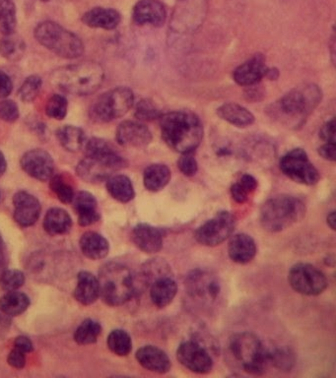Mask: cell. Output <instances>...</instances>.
<instances>
[{"mask_svg": "<svg viewBox=\"0 0 336 378\" xmlns=\"http://www.w3.org/2000/svg\"><path fill=\"white\" fill-rule=\"evenodd\" d=\"M7 169V162L5 159L4 153L0 151V177L4 175V173L6 172Z\"/></svg>", "mask_w": 336, "mask_h": 378, "instance_id": "54", "label": "cell"}, {"mask_svg": "<svg viewBox=\"0 0 336 378\" xmlns=\"http://www.w3.org/2000/svg\"><path fill=\"white\" fill-rule=\"evenodd\" d=\"M133 91L128 87H116L98 98L90 116L98 123H110L126 116L133 108Z\"/></svg>", "mask_w": 336, "mask_h": 378, "instance_id": "8", "label": "cell"}, {"mask_svg": "<svg viewBox=\"0 0 336 378\" xmlns=\"http://www.w3.org/2000/svg\"><path fill=\"white\" fill-rule=\"evenodd\" d=\"M30 299L27 295L18 291L7 292L0 297V312L9 317H18L27 310Z\"/></svg>", "mask_w": 336, "mask_h": 378, "instance_id": "32", "label": "cell"}, {"mask_svg": "<svg viewBox=\"0 0 336 378\" xmlns=\"http://www.w3.org/2000/svg\"><path fill=\"white\" fill-rule=\"evenodd\" d=\"M14 220L19 226L28 228L38 221L41 215L40 201L27 191H19L13 196Z\"/></svg>", "mask_w": 336, "mask_h": 378, "instance_id": "16", "label": "cell"}, {"mask_svg": "<svg viewBox=\"0 0 336 378\" xmlns=\"http://www.w3.org/2000/svg\"><path fill=\"white\" fill-rule=\"evenodd\" d=\"M24 283V274L16 269H9L0 274V287L5 292L18 291Z\"/></svg>", "mask_w": 336, "mask_h": 378, "instance_id": "41", "label": "cell"}, {"mask_svg": "<svg viewBox=\"0 0 336 378\" xmlns=\"http://www.w3.org/2000/svg\"><path fill=\"white\" fill-rule=\"evenodd\" d=\"M229 347L234 358L242 364L248 374H263L270 364V351L255 334H234L230 339Z\"/></svg>", "mask_w": 336, "mask_h": 378, "instance_id": "5", "label": "cell"}, {"mask_svg": "<svg viewBox=\"0 0 336 378\" xmlns=\"http://www.w3.org/2000/svg\"><path fill=\"white\" fill-rule=\"evenodd\" d=\"M292 289L304 296H319L327 288V279L322 271L311 264L299 263L289 272Z\"/></svg>", "mask_w": 336, "mask_h": 378, "instance_id": "10", "label": "cell"}, {"mask_svg": "<svg viewBox=\"0 0 336 378\" xmlns=\"http://www.w3.org/2000/svg\"><path fill=\"white\" fill-rule=\"evenodd\" d=\"M26 46L21 39L11 35L5 36L4 40L0 41V51L4 58L11 61H19L24 54Z\"/></svg>", "mask_w": 336, "mask_h": 378, "instance_id": "37", "label": "cell"}, {"mask_svg": "<svg viewBox=\"0 0 336 378\" xmlns=\"http://www.w3.org/2000/svg\"><path fill=\"white\" fill-rule=\"evenodd\" d=\"M41 1H49V0H41Z\"/></svg>", "mask_w": 336, "mask_h": 378, "instance_id": "56", "label": "cell"}, {"mask_svg": "<svg viewBox=\"0 0 336 378\" xmlns=\"http://www.w3.org/2000/svg\"><path fill=\"white\" fill-rule=\"evenodd\" d=\"M51 189L63 203H72L75 193L73 186L63 175H54L51 180Z\"/></svg>", "mask_w": 336, "mask_h": 378, "instance_id": "38", "label": "cell"}, {"mask_svg": "<svg viewBox=\"0 0 336 378\" xmlns=\"http://www.w3.org/2000/svg\"><path fill=\"white\" fill-rule=\"evenodd\" d=\"M177 359L182 366L198 374H209L213 369V359L200 344L185 341L177 349Z\"/></svg>", "mask_w": 336, "mask_h": 378, "instance_id": "13", "label": "cell"}, {"mask_svg": "<svg viewBox=\"0 0 336 378\" xmlns=\"http://www.w3.org/2000/svg\"><path fill=\"white\" fill-rule=\"evenodd\" d=\"M160 128L168 146L180 154L193 153L203 141V123L191 111H175L160 116Z\"/></svg>", "mask_w": 336, "mask_h": 378, "instance_id": "1", "label": "cell"}, {"mask_svg": "<svg viewBox=\"0 0 336 378\" xmlns=\"http://www.w3.org/2000/svg\"><path fill=\"white\" fill-rule=\"evenodd\" d=\"M100 297L99 281L97 277L87 271L80 272L74 290V297L83 305L94 304Z\"/></svg>", "mask_w": 336, "mask_h": 378, "instance_id": "25", "label": "cell"}, {"mask_svg": "<svg viewBox=\"0 0 336 378\" xmlns=\"http://www.w3.org/2000/svg\"><path fill=\"white\" fill-rule=\"evenodd\" d=\"M108 349L116 356L126 357L133 349V341L126 331L116 329L108 335L107 341Z\"/></svg>", "mask_w": 336, "mask_h": 378, "instance_id": "35", "label": "cell"}, {"mask_svg": "<svg viewBox=\"0 0 336 378\" xmlns=\"http://www.w3.org/2000/svg\"><path fill=\"white\" fill-rule=\"evenodd\" d=\"M20 164L23 170L35 180H50L54 175L53 157L45 150L33 149L26 152Z\"/></svg>", "mask_w": 336, "mask_h": 378, "instance_id": "15", "label": "cell"}, {"mask_svg": "<svg viewBox=\"0 0 336 378\" xmlns=\"http://www.w3.org/2000/svg\"><path fill=\"white\" fill-rule=\"evenodd\" d=\"M7 362H9V366L14 367V369H23L26 364V354L14 348L10 352Z\"/></svg>", "mask_w": 336, "mask_h": 378, "instance_id": "46", "label": "cell"}, {"mask_svg": "<svg viewBox=\"0 0 336 378\" xmlns=\"http://www.w3.org/2000/svg\"><path fill=\"white\" fill-rule=\"evenodd\" d=\"M56 136L61 146L68 152H78L85 144L84 132L77 126H63L58 129Z\"/></svg>", "mask_w": 336, "mask_h": 378, "instance_id": "33", "label": "cell"}, {"mask_svg": "<svg viewBox=\"0 0 336 378\" xmlns=\"http://www.w3.org/2000/svg\"><path fill=\"white\" fill-rule=\"evenodd\" d=\"M67 108H68V103H67L66 98L64 96L56 94L51 96L46 102V113L54 120L61 121L67 115Z\"/></svg>", "mask_w": 336, "mask_h": 378, "instance_id": "40", "label": "cell"}, {"mask_svg": "<svg viewBox=\"0 0 336 378\" xmlns=\"http://www.w3.org/2000/svg\"><path fill=\"white\" fill-rule=\"evenodd\" d=\"M319 154L320 156L324 158L325 160H330V162H335L336 154L335 143L327 142V143L322 145V146L319 149Z\"/></svg>", "mask_w": 336, "mask_h": 378, "instance_id": "50", "label": "cell"}, {"mask_svg": "<svg viewBox=\"0 0 336 378\" xmlns=\"http://www.w3.org/2000/svg\"><path fill=\"white\" fill-rule=\"evenodd\" d=\"M5 252H6V250H5L4 240H2L1 235H0V271L4 266Z\"/></svg>", "mask_w": 336, "mask_h": 378, "instance_id": "53", "label": "cell"}, {"mask_svg": "<svg viewBox=\"0 0 336 378\" xmlns=\"http://www.w3.org/2000/svg\"><path fill=\"white\" fill-rule=\"evenodd\" d=\"M280 170L286 177L304 185H315L320 178L319 170L303 149H294L284 155L280 160Z\"/></svg>", "mask_w": 336, "mask_h": 378, "instance_id": "9", "label": "cell"}, {"mask_svg": "<svg viewBox=\"0 0 336 378\" xmlns=\"http://www.w3.org/2000/svg\"><path fill=\"white\" fill-rule=\"evenodd\" d=\"M107 190L113 199L121 203H128L136 196L133 183L125 175H116L108 178Z\"/></svg>", "mask_w": 336, "mask_h": 378, "instance_id": "31", "label": "cell"}, {"mask_svg": "<svg viewBox=\"0 0 336 378\" xmlns=\"http://www.w3.org/2000/svg\"><path fill=\"white\" fill-rule=\"evenodd\" d=\"M306 206L301 199L291 195H278L268 199L260 210V223L270 233L282 232L301 221Z\"/></svg>", "mask_w": 336, "mask_h": 378, "instance_id": "4", "label": "cell"}, {"mask_svg": "<svg viewBox=\"0 0 336 378\" xmlns=\"http://www.w3.org/2000/svg\"><path fill=\"white\" fill-rule=\"evenodd\" d=\"M185 288L193 299L212 302L220 294V283L215 276L208 271L190 272L185 281Z\"/></svg>", "mask_w": 336, "mask_h": 378, "instance_id": "14", "label": "cell"}, {"mask_svg": "<svg viewBox=\"0 0 336 378\" xmlns=\"http://www.w3.org/2000/svg\"><path fill=\"white\" fill-rule=\"evenodd\" d=\"M100 297L110 307L125 305L136 294V277L121 263L105 264L98 277Z\"/></svg>", "mask_w": 336, "mask_h": 378, "instance_id": "3", "label": "cell"}, {"mask_svg": "<svg viewBox=\"0 0 336 378\" xmlns=\"http://www.w3.org/2000/svg\"><path fill=\"white\" fill-rule=\"evenodd\" d=\"M116 138L121 146L128 148H144L151 142L152 134L143 123L126 121L118 126Z\"/></svg>", "mask_w": 336, "mask_h": 378, "instance_id": "17", "label": "cell"}, {"mask_svg": "<svg viewBox=\"0 0 336 378\" xmlns=\"http://www.w3.org/2000/svg\"><path fill=\"white\" fill-rule=\"evenodd\" d=\"M250 194L249 191H248L247 189L239 183V181L232 185L231 195L233 199H234L237 203H245V202L248 201V199H249Z\"/></svg>", "mask_w": 336, "mask_h": 378, "instance_id": "47", "label": "cell"}, {"mask_svg": "<svg viewBox=\"0 0 336 378\" xmlns=\"http://www.w3.org/2000/svg\"><path fill=\"white\" fill-rule=\"evenodd\" d=\"M16 23V9L12 0H0V33L11 35Z\"/></svg>", "mask_w": 336, "mask_h": 378, "instance_id": "36", "label": "cell"}, {"mask_svg": "<svg viewBox=\"0 0 336 378\" xmlns=\"http://www.w3.org/2000/svg\"><path fill=\"white\" fill-rule=\"evenodd\" d=\"M136 118L141 121H151L159 118L160 111L150 100H141L136 108Z\"/></svg>", "mask_w": 336, "mask_h": 378, "instance_id": "42", "label": "cell"}, {"mask_svg": "<svg viewBox=\"0 0 336 378\" xmlns=\"http://www.w3.org/2000/svg\"><path fill=\"white\" fill-rule=\"evenodd\" d=\"M13 90V83L9 75L0 70V99H6Z\"/></svg>", "mask_w": 336, "mask_h": 378, "instance_id": "49", "label": "cell"}, {"mask_svg": "<svg viewBox=\"0 0 336 378\" xmlns=\"http://www.w3.org/2000/svg\"><path fill=\"white\" fill-rule=\"evenodd\" d=\"M255 240L247 234H237L232 237L228 245L229 257L238 264H248L257 255Z\"/></svg>", "mask_w": 336, "mask_h": 378, "instance_id": "23", "label": "cell"}, {"mask_svg": "<svg viewBox=\"0 0 336 378\" xmlns=\"http://www.w3.org/2000/svg\"><path fill=\"white\" fill-rule=\"evenodd\" d=\"M71 215L61 208H51L46 212L44 219V229L51 235H63L71 232Z\"/></svg>", "mask_w": 336, "mask_h": 378, "instance_id": "29", "label": "cell"}, {"mask_svg": "<svg viewBox=\"0 0 336 378\" xmlns=\"http://www.w3.org/2000/svg\"><path fill=\"white\" fill-rule=\"evenodd\" d=\"M322 90L315 85L295 88L279 101L278 111L286 120L303 123L322 101Z\"/></svg>", "mask_w": 336, "mask_h": 378, "instance_id": "7", "label": "cell"}, {"mask_svg": "<svg viewBox=\"0 0 336 378\" xmlns=\"http://www.w3.org/2000/svg\"><path fill=\"white\" fill-rule=\"evenodd\" d=\"M217 115L227 123L238 126L247 128L255 123V116L248 108L235 103H227L217 108Z\"/></svg>", "mask_w": 336, "mask_h": 378, "instance_id": "28", "label": "cell"}, {"mask_svg": "<svg viewBox=\"0 0 336 378\" xmlns=\"http://www.w3.org/2000/svg\"><path fill=\"white\" fill-rule=\"evenodd\" d=\"M14 348L25 354L31 353L34 349L32 342H31L29 338L25 337V336H19V337L15 339Z\"/></svg>", "mask_w": 336, "mask_h": 378, "instance_id": "51", "label": "cell"}, {"mask_svg": "<svg viewBox=\"0 0 336 378\" xmlns=\"http://www.w3.org/2000/svg\"><path fill=\"white\" fill-rule=\"evenodd\" d=\"M178 167L180 172L187 177H193L196 173H198V165L196 162L195 158L193 157V153H185L182 154V157L180 158L179 162H178Z\"/></svg>", "mask_w": 336, "mask_h": 378, "instance_id": "45", "label": "cell"}, {"mask_svg": "<svg viewBox=\"0 0 336 378\" xmlns=\"http://www.w3.org/2000/svg\"><path fill=\"white\" fill-rule=\"evenodd\" d=\"M121 14L113 9L95 7L85 13L82 21L88 27L95 29L113 30L120 25Z\"/></svg>", "mask_w": 336, "mask_h": 378, "instance_id": "24", "label": "cell"}, {"mask_svg": "<svg viewBox=\"0 0 336 378\" xmlns=\"http://www.w3.org/2000/svg\"><path fill=\"white\" fill-rule=\"evenodd\" d=\"M85 158L112 173L126 167V160L104 139L91 138L84 144Z\"/></svg>", "mask_w": 336, "mask_h": 378, "instance_id": "12", "label": "cell"}, {"mask_svg": "<svg viewBox=\"0 0 336 378\" xmlns=\"http://www.w3.org/2000/svg\"><path fill=\"white\" fill-rule=\"evenodd\" d=\"M101 332L102 327L99 322L93 320H86L75 331L74 340L79 345H91L97 342Z\"/></svg>", "mask_w": 336, "mask_h": 378, "instance_id": "34", "label": "cell"}, {"mask_svg": "<svg viewBox=\"0 0 336 378\" xmlns=\"http://www.w3.org/2000/svg\"><path fill=\"white\" fill-rule=\"evenodd\" d=\"M19 118V108L14 101L4 99L0 102V120L15 123Z\"/></svg>", "mask_w": 336, "mask_h": 378, "instance_id": "43", "label": "cell"}, {"mask_svg": "<svg viewBox=\"0 0 336 378\" xmlns=\"http://www.w3.org/2000/svg\"><path fill=\"white\" fill-rule=\"evenodd\" d=\"M42 86L43 80L41 77L37 76V75H32V76L28 77L23 82L21 87H20V99L25 103L34 102V101L37 99L39 94H40Z\"/></svg>", "mask_w": 336, "mask_h": 378, "instance_id": "39", "label": "cell"}, {"mask_svg": "<svg viewBox=\"0 0 336 378\" xmlns=\"http://www.w3.org/2000/svg\"><path fill=\"white\" fill-rule=\"evenodd\" d=\"M236 225L234 215L228 211L219 212L196 230L195 240L205 247H217L231 237Z\"/></svg>", "mask_w": 336, "mask_h": 378, "instance_id": "11", "label": "cell"}, {"mask_svg": "<svg viewBox=\"0 0 336 378\" xmlns=\"http://www.w3.org/2000/svg\"><path fill=\"white\" fill-rule=\"evenodd\" d=\"M82 253L92 260L105 258L110 251V243L102 235L95 232H87L79 240Z\"/></svg>", "mask_w": 336, "mask_h": 378, "instance_id": "27", "label": "cell"}, {"mask_svg": "<svg viewBox=\"0 0 336 378\" xmlns=\"http://www.w3.org/2000/svg\"><path fill=\"white\" fill-rule=\"evenodd\" d=\"M105 80V71L97 62L83 61L59 67L51 74V83L67 94L91 95Z\"/></svg>", "mask_w": 336, "mask_h": 378, "instance_id": "2", "label": "cell"}, {"mask_svg": "<svg viewBox=\"0 0 336 378\" xmlns=\"http://www.w3.org/2000/svg\"><path fill=\"white\" fill-rule=\"evenodd\" d=\"M35 37L41 45L63 58H77L84 53V45L80 38L51 21L39 24Z\"/></svg>", "mask_w": 336, "mask_h": 378, "instance_id": "6", "label": "cell"}, {"mask_svg": "<svg viewBox=\"0 0 336 378\" xmlns=\"http://www.w3.org/2000/svg\"><path fill=\"white\" fill-rule=\"evenodd\" d=\"M270 361L279 369H290L294 362L293 354L289 353L287 349H275L274 352H270Z\"/></svg>", "mask_w": 336, "mask_h": 378, "instance_id": "44", "label": "cell"}, {"mask_svg": "<svg viewBox=\"0 0 336 378\" xmlns=\"http://www.w3.org/2000/svg\"><path fill=\"white\" fill-rule=\"evenodd\" d=\"M335 212L333 211L332 213L328 214L327 216V225L330 227V229L335 230Z\"/></svg>", "mask_w": 336, "mask_h": 378, "instance_id": "55", "label": "cell"}, {"mask_svg": "<svg viewBox=\"0 0 336 378\" xmlns=\"http://www.w3.org/2000/svg\"><path fill=\"white\" fill-rule=\"evenodd\" d=\"M178 286L174 277L164 276L150 285V297L159 309L166 307L177 296Z\"/></svg>", "mask_w": 336, "mask_h": 378, "instance_id": "26", "label": "cell"}, {"mask_svg": "<svg viewBox=\"0 0 336 378\" xmlns=\"http://www.w3.org/2000/svg\"><path fill=\"white\" fill-rule=\"evenodd\" d=\"M166 18V9L159 0H141L133 9V19L139 25L160 27Z\"/></svg>", "mask_w": 336, "mask_h": 378, "instance_id": "18", "label": "cell"}, {"mask_svg": "<svg viewBox=\"0 0 336 378\" xmlns=\"http://www.w3.org/2000/svg\"><path fill=\"white\" fill-rule=\"evenodd\" d=\"M239 183H241V185L244 186L250 193H253V191L258 188V180H255L253 175H248V173L247 175H243L241 180H239Z\"/></svg>", "mask_w": 336, "mask_h": 378, "instance_id": "52", "label": "cell"}, {"mask_svg": "<svg viewBox=\"0 0 336 378\" xmlns=\"http://www.w3.org/2000/svg\"><path fill=\"white\" fill-rule=\"evenodd\" d=\"M138 364L149 372L167 374L172 367V362L163 349L155 346H144L136 352Z\"/></svg>", "mask_w": 336, "mask_h": 378, "instance_id": "20", "label": "cell"}, {"mask_svg": "<svg viewBox=\"0 0 336 378\" xmlns=\"http://www.w3.org/2000/svg\"><path fill=\"white\" fill-rule=\"evenodd\" d=\"M266 71L268 67L265 66V58L257 54L235 70L234 80L240 86H253L265 77Z\"/></svg>", "mask_w": 336, "mask_h": 378, "instance_id": "21", "label": "cell"}, {"mask_svg": "<svg viewBox=\"0 0 336 378\" xmlns=\"http://www.w3.org/2000/svg\"><path fill=\"white\" fill-rule=\"evenodd\" d=\"M320 138L325 142H332L335 143V121L332 118V121H327L322 126L320 131Z\"/></svg>", "mask_w": 336, "mask_h": 378, "instance_id": "48", "label": "cell"}, {"mask_svg": "<svg viewBox=\"0 0 336 378\" xmlns=\"http://www.w3.org/2000/svg\"><path fill=\"white\" fill-rule=\"evenodd\" d=\"M172 173L166 165H150L144 170L143 183L147 190L158 193L166 188L170 183Z\"/></svg>", "mask_w": 336, "mask_h": 378, "instance_id": "30", "label": "cell"}, {"mask_svg": "<svg viewBox=\"0 0 336 378\" xmlns=\"http://www.w3.org/2000/svg\"><path fill=\"white\" fill-rule=\"evenodd\" d=\"M131 240L138 250L146 253H157L163 248L161 230L148 224H138L131 232Z\"/></svg>", "mask_w": 336, "mask_h": 378, "instance_id": "19", "label": "cell"}, {"mask_svg": "<svg viewBox=\"0 0 336 378\" xmlns=\"http://www.w3.org/2000/svg\"><path fill=\"white\" fill-rule=\"evenodd\" d=\"M73 207L78 217L80 226L89 227L100 220V211L95 196L88 191H80L75 194Z\"/></svg>", "mask_w": 336, "mask_h": 378, "instance_id": "22", "label": "cell"}]
</instances>
